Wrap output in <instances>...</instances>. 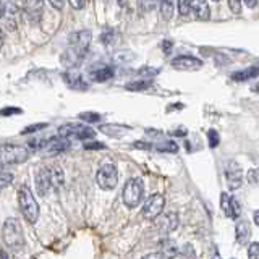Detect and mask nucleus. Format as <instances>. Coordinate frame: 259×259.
<instances>
[{
	"mask_svg": "<svg viewBox=\"0 0 259 259\" xmlns=\"http://www.w3.org/2000/svg\"><path fill=\"white\" fill-rule=\"evenodd\" d=\"M2 238H4V243L7 245V248H10L12 251H21L24 248V245H26V241H24V237H23L21 225L13 217L7 219L4 222Z\"/></svg>",
	"mask_w": 259,
	"mask_h": 259,
	"instance_id": "nucleus-1",
	"label": "nucleus"
},
{
	"mask_svg": "<svg viewBox=\"0 0 259 259\" xmlns=\"http://www.w3.org/2000/svg\"><path fill=\"white\" fill-rule=\"evenodd\" d=\"M18 206L21 209L23 217L26 219V222L36 224L39 219V206L32 196V191L28 185H21L18 190Z\"/></svg>",
	"mask_w": 259,
	"mask_h": 259,
	"instance_id": "nucleus-2",
	"label": "nucleus"
},
{
	"mask_svg": "<svg viewBox=\"0 0 259 259\" xmlns=\"http://www.w3.org/2000/svg\"><path fill=\"white\" fill-rule=\"evenodd\" d=\"M59 135L70 141H88L96 136V132L84 123H65L59 128Z\"/></svg>",
	"mask_w": 259,
	"mask_h": 259,
	"instance_id": "nucleus-3",
	"label": "nucleus"
},
{
	"mask_svg": "<svg viewBox=\"0 0 259 259\" xmlns=\"http://www.w3.org/2000/svg\"><path fill=\"white\" fill-rule=\"evenodd\" d=\"M123 202L130 209L140 206V202L144 196V185L141 178H130L123 186Z\"/></svg>",
	"mask_w": 259,
	"mask_h": 259,
	"instance_id": "nucleus-4",
	"label": "nucleus"
},
{
	"mask_svg": "<svg viewBox=\"0 0 259 259\" xmlns=\"http://www.w3.org/2000/svg\"><path fill=\"white\" fill-rule=\"evenodd\" d=\"M31 149L20 144H4L2 148V164H23L29 159Z\"/></svg>",
	"mask_w": 259,
	"mask_h": 259,
	"instance_id": "nucleus-5",
	"label": "nucleus"
},
{
	"mask_svg": "<svg viewBox=\"0 0 259 259\" xmlns=\"http://www.w3.org/2000/svg\"><path fill=\"white\" fill-rule=\"evenodd\" d=\"M96 182L99 185V188L109 191L113 190L118 183V172H117V167L112 165V164H104L99 167L96 174Z\"/></svg>",
	"mask_w": 259,
	"mask_h": 259,
	"instance_id": "nucleus-6",
	"label": "nucleus"
},
{
	"mask_svg": "<svg viewBox=\"0 0 259 259\" xmlns=\"http://www.w3.org/2000/svg\"><path fill=\"white\" fill-rule=\"evenodd\" d=\"M88 55V49L79 46H70L60 57V62L65 68H76L79 67Z\"/></svg>",
	"mask_w": 259,
	"mask_h": 259,
	"instance_id": "nucleus-7",
	"label": "nucleus"
},
{
	"mask_svg": "<svg viewBox=\"0 0 259 259\" xmlns=\"http://www.w3.org/2000/svg\"><path fill=\"white\" fill-rule=\"evenodd\" d=\"M164 206H165V198L162 194L159 193L151 194L143 206V217L148 219V221H154V219H157L162 214Z\"/></svg>",
	"mask_w": 259,
	"mask_h": 259,
	"instance_id": "nucleus-8",
	"label": "nucleus"
},
{
	"mask_svg": "<svg viewBox=\"0 0 259 259\" xmlns=\"http://www.w3.org/2000/svg\"><path fill=\"white\" fill-rule=\"evenodd\" d=\"M225 180L230 190H238L243 183V170L237 160H229L225 164Z\"/></svg>",
	"mask_w": 259,
	"mask_h": 259,
	"instance_id": "nucleus-9",
	"label": "nucleus"
},
{
	"mask_svg": "<svg viewBox=\"0 0 259 259\" xmlns=\"http://www.w3.org/2000/svg\"><path fill=\"white\" fill-rule=\"evenodd\" d=\"M221 207L224 210V214L229 219H238L241 214V207L240 202L237 201L235 196H230L229 193H222L221 194Z\"/></svg>",
	"mask_w": 259,
	"mask_h": 259,
	"instance_id": "nucleus-10",
	"label": "nucleus"
},
{
	"mask_svg": "<svg viewBox=\"0 0 259 259\" xmlns=\"http://www.w3.org/2000/svg\"><path fill=\"white\" fill-rule=\"evenodd\" d=\"M36 188L39 196H47L49 191L54 190L52 186V177H51V168H39L36 172Z\"/></svg>",
	"mask_w": 259,
	"mask_h": 259,
	"instance_id": "nucleus-11",
	"label": "nucleus"
},
{
	"mask_svg": "<svg viewBox=\"0 0 259 259\" xmlns=\"http://www.w3.org/2000/svg\"><path fill=\"white\" fill-rule=\"evenodd\" d=\"M115 75V68L112 65H105V63H96L89 70V76L91 79L97 81V83H104V81H109Z\"/></svg>",
	"mask_w": 259,
	"mask_h": 259,
	"instance_id": "nucleus-12",
	"label": "nucleus"
},
{
	"mask_svg": "<svg viewBox=\"0 0 259 259\" xmlns=\"http://www.w3.org/2000/svg\"><path fill=\"white\" fill-rule=\"evenodd\" d=\"M70 148V140L63 136H55V138H51V140H47L46 146H44V154L47 156H57V154H62Z\"/></svg>",
	"mask_w": 259,
	"mask_h": 259,
	"instance_id": "nucleus-13",
	"label": "nucleus"
},
{
	"mask_svg": "<svg viewBox=\"0 0 259 259\" xmlns=\"http://www.w3.org/2000/svg\"><path fill=\"white\" fill-rule=\"evenodd\" d=\"M172 67L177 70H186V71H194L202 67V62L193 55H178L172 60Z\"/></svg>",
	"mask_w": 259,
	"mask_h": 259,
	"instance_id": "nucleus-14",
	"label": "nucleus"
},
{
	"mask_svg": "<svg viewBox=\"0 0 259 259\" xmlns=\"http://www.w3.org/2000/svg\"><path fill=\"white\" fill-rule=\"evenodd\" d=\"M42 10H44V0H26L24 2V13H26L28 20L32 23L40 21Z\"/></svg>",
	"mask_w": 259,
	"mask_h": 259,
	"instance_id": "nucleus-15",
	"label": "nucleus"
},
{
	"mask_svg": "<svg viewBox=\"0 0 259 259\" xmlns=\"http://www.w3.org/2000/svg\"><path fill=\"white\" fill-rule=\"evenodd\" d=\"M178 222H180V219H178V214L177 212H167V214H164L157 221L159 232L162 235H167L170 232H174L177 227H178Z\"/></svg>",
	"mask_w": 259,
	"mask_h": 259,
	"instance_id": "nucleus-16",
	"label": "nucleus"
},
{
	"mask_svg": "<svg viewBox=\"0 0 259 259\" xmlns=\"http://www.w3.org/2000/svg\"><path fill=\"white\" fill-rule=\"evenodd\" d=\"M63 81L67 83L68 88L75 89V91H86L89 88V84L86 83V79L79 75V73H75V71H67L63 73Z\"/></svg>",
	"mask_w": 259,
	"mask_h": 259,
	"instance_id": "nucleus-17",
	"label": "nucleus"
},
{
	"mask_svg": "<svg viewBox=\"0 0 259 259\" xmlns=\"http://www.w3.org/2000/svg\"><path fill=\"white\" fill-rule=\"evenodd\" d=\"M16 15H18V8L13 2H5L4 5V28L5 29H15L16 28Z\"/></svg>",
	"mask_w": 259,
	"mask_h": 259,
	"instance_id": "nucleus-18",
	"label": "nucleus"
},
{
	"mask_svg": "<svg viewBox=\"0 0 259 259\" xmlns=\"http://www.w3.org/2000/svg\"><path fill=\"white\" fill-rule=\"evenodd\" d=\"M235 238L240 243V245H246L251 238V225L248 224V221H240L235 224Z\"/></svg>",
	"mask_w": 259,
	"mask_h": 259,
	"instance_id": "nucleus-19",
	"label": "nucleus"
},
{
	"mask_svg": "<svg viewBox=\"0 0 259 259\" xmlns=\"http://www.w3.org/2000/svg\"><path fill=\"white\" fill-rule=\"evenodd\" d=\"M190 12L194 13V16L199 20H209L210 10L206 0H190Z\"/></svg>",
	"mask_w": 259,
	"mask_h": 259,
	"instance_id": "nucleus-20",
	"label": "nucleus"
},
{
	"mask_svg": "<svg viewBox=\"0 0 259 259\" xmlns=\"http://www.w3.org/2000/svg\"><path fill=\"white\" fill-rule=\"evenodd\" d=\"M68 44L89 49V44H91V31L83 29V31L73 32V34H70V37H68Z\"/></svg>",
	"mask_w": 259,
	"mask_h": 259,
	"instance_id": "nucleus-21",
	"label": "nucleus"
},
{
	"mask_svg": "<svg viewBox=\"0 0 259 259\" xmlns=\"http://www.w3.org/2000/svg\"><path fill=\"white\" fill-rule=\"evenodd\" d=\"M259 76V65H251V67H246L243 70H238L232 73V79L233 81H248Z\"/></svg>",
	"mask_w": 259,
	"mask_h": 259,
	"instance_id": "nucleus-22",
	"label": "nucleus"
},
{
	"mask_svg": "<svg viewBox=\"0 0 259 259\" xmlns=\"http://www.w3.org/2000/svg\"><path fill=\"white\" fill-rule=\"evenodd\" d=\"M128 126H123V125H102L101 126V132L105 133V135H109L112 138H120V136H123L126 132H128Z\"/></svg>",
	"mask_w": 259,
	"mask_h": 259,
	"instance_id": "nucleus-23",
	"label": "nucleus"
},
{
	"mask_svg": "<svg viewBox=\"0 0 259 259\" xmlns=\"http://www.w3.org/2000/svg\"><path fill=\"white\" fill-rule=\"evenodd\" d=\"M151 79H135V81H130V83L125 84L126 91H133V93H140L144 91V89L151 88Z\"/></svg>",
	"mask_w": 259,
	"mask_h": 259,
	"instance_id": "nucleus-24",
	"label": "nucleus"
},
{
	"mask_svg": "<svg viewBox=\"0 0 259 259\" xmlns=\"http://www.w3.org/2000/svg\"><path fill=\"white\" fill-rule=\"evenodd\" d=\"M51 168V177H52V186H54V190H60V186L63 185L65 182V175L62 172V168L60 167H49Z\"/></svg>",
	"mask_w": 259,
	"mask_h": 259,
	"instance_id": "nucleus-25",
	"label": "nucleus"
},
{
	"mask_svg": "<svg viewBox=\"0 0 259 259\" xmlns=\"http://www.w3.org/2000/svg\"><path fill=\"white\" fill-rule=\"evenodd\" d=\"M159 246H160V249L164 251L165 253V256L168 257V256H178V246L175 245V241H172V240H162L160 243H159Z\"/></svg>",
	"mask_w": 259,
	"mask_h": 259,
	"instance_id": "nucleus-26",
	"label": "nucleus"
},
{
	"mask_svg": "<svg viewBox=\"0 0 259 259\" xmlns=\"http://www.w3.org/2000/svg\"><path fill=\"white\" fill-rule=\"evenodd\" d=\"M160 4V13L165 20H170L174 15V0H159Z\"/></svg>",
	"mask_w": 259,
	"mask_h": 259,
	"instance_id": "nucleus-27",
	"label": "nucleus"
},
{
	"mask_svg": "<svg viewBox=\"0 0 259 259\" xmlns=\"http://www.w3.org/2000/svg\"><path fill=\"white\" fill-rule=\"evenodd\" d=\"M154 148H156V151H160V152H177L178 144L175 141H164V143H157Z\"/></svg>",
	"mask_w": 259,
	"mask_h": 259,
	"instance_id": "nucleus-28",
	"label": "nucleus"
},
{
	"mask_svg": "<svg viewBox=\"0 0 259 259\" xmlns=\"http://www.w3.org/2000/svg\"><path fill=\"white\" fill-rule=\"evenodd\" d=\"M79 118L88 121V123H96V121L101 120V115L96 112H83V113H79Z\"/></svg>",
	"mask_w": 259,
	"mask_h": 259,
	"instance_id": "nucleus-29",
	"label": "nucleus"
},
{
	"mask_svg": "<svg viewBox=\"0 0 259 259\" xmlns=\"http://www.w3.org/2000/svg\"><path fill=\"white\" fill-rule=\"evenodd\" d=\"M207 143L210 148H217L219 143H221V136L215 132V130H209L207 132Z\"/></svg>",
	"mask_w": 259,
	"mask_h": 259,
	"instance_id": "nucleus-30",
	"label": "nucleus"
},
{
	"mask_svg": "<svg viewBox=\"0 0 259 259\" xmlns=\"http://www.w3.org/2000/svg\"><path fill=\"white\" fill-rule=\"evenodd\" d=\"M13 174H10L8 170L5 168V165H4V170H2V177H0V183H2V188H5V186H8L12 182H13Z\"/></svg>",
	"mask_w": 259,
	"mask_h": 259,
	"instance_id": "nucleus-31",
	"label": "nucleus"
},
{
	"mask_svg": "<svg viewBox=\"0 0 259 259\" xmlns=\"http://www.w3.org/2000/svg\"><path fill=\"white\" fill-rule=\"evenodd\" d=\"M47 126V123H34V125H29L26 128H23L21 135H31V133H36V132H40V130H44Z\"/></svg>",
	"mask_w": 259,
	"mask_h": 259,
	"instance_id": "nucleus-32",
	"label": "nucleus"
},
{
	"mask_svg": "<svg viewBox=\"0 0 259 259\" xmlns=\"http://www.w3.org/2000/svg\"><path fill=\"white\" fill-rule=\"evenodd\" d=\"M113 39H115V32H113L112 29H107L105 32H102L101 34V42L105 44V46H109L113 42Z\"/></svg>",
	"mask_w": 259,
	"mask_h": 259,
	"instance_id": "nucleus-33",
	"label": "nucleus"
},
{
	"mask_svg": "<svg viewBox=\"0 0 259 259\" xmlns=\"http://www.w3.org/2000/svg\"><path fill=\"white\" fill-rule=\"evenodd\" d=\"M138 4H140V7L143 8L144 12H151V10L156 8L157 0H138Z\"/></svg>",
	"mask_w": 259,
	"mask_h": 259,
	"instance_id": "nucleus-34",
	"label": "nucleus"
},
{
	"mask_svg": "<svg viewBox=\"0 0 259 259\" xmlns=\"http://www.w3.org/2000/svg\"><path fill=\"white\" fill-rule=\"evenodd\" d=\"M178 2V12L182 16H186L190 13V0H177Z\"/></svg>",
	"mask_w": 259,
	"mask_h": 259,
	"instance_id": "nucleus-35",
	"label": "nucleus"
},
{
	"mask_svg": "<svg viewBox=\"0 0 259 259\" xmlns=\"http://www.w3.org/2000/svg\"><path fill=\"white\" fill-rule=\"evenodd\" d=\"M248 256L251 259H259V243L254 241V243H251L249 248H248Z\"/></svg>",
	"mask_w": 259,
	"mask_h": 259,
	"instance_id": "nucleus-36",
	"label": "nucleus"
},
{
	"mask_svg": "<svg viewBox=\"0 0 259 259\" xmlns=\"http://www.w3.org/2000/svg\"><path fill=\"white\" fill-rule=\"evenodd\" d=\"M107 146H105L104 143H99V141H89L84 144V149H105Z\"/></svg>",
	"mask_w": 259,
	"mask_h": 259,
	"instance_id": "nucleus-37",
	"label": "nucleus"
},
{
	"mask_svg": "<svg viewBox=\"0 0 259 259\" xmlns=\"http://www.w3.org/2000/svg\"><path fill=\"white\" fill-rule=\"evenodd\" d=\"M229 5H230L233 13H240L241 12V2H240V0H229Z\"/></svg>",
	"mask_w": 259,
	"mask_h": 259,
	"instance_id": "nucleus-38",
	"label": "nucleus"
},
{
	"mask_svg": "<svg viewBox=\"0 0 259 259\" xmlns=\"http://www.w3.org/2000/svg\"><path fill=\"white\" fill-rule=\"evenodd\" d=\"M133 148L149 151V149H152V146H151V143H146V141H136V143H133Z\"/></svg>",
	"mask_w": 259,
	"mask_h": 259,
	"instance_id": "nucleus-39",
	"label": "nucleus"
},
{
	"mask_svg": "<svg viewBox=\"0 0 259 259\" xmlns=\"http://www.w3.org/2000/svg\"><path fill=\"white\" fill-rule=\"evenodd\" d=\"M49 2H51V5L55 8V10H63L65 4H67L68 0H49Z\"/></svg>",
	"mask_w": 259,
	"mask_h": 259,
	"instance_id": "nucleus-40",
	"label": "nucleus"
},
{
	"mask_svg": "<svg viewBox=\"0 0 259 259\" xmlns=\"http://www.w3.org/2000/svg\"><path fill=\"white\" fill-rule=\"evenodd\" d=\"M138 73H140V75H149V76H154V75H157V73H159V70H154V68H148V67H146V68H141V70H138Z\"/></svg>",
	"mask_w": 259,
	"mask_h": 259,
	"instance_id": "nucleus-41",
	"label": "nucleus"
},
{
	"mask_svg": "<svg viewBox=\"0 0 259 259\" xmlns=\"http://www.w3.org/2000/svg\"><path fill=\"white\" fill-rule=\"evenodd\" d=\"M68 2L71 4V7H73V8H76V10H81V8L84 7L86 0H68Z\"/></svg>",
	"mask_w": 259,
	"mask_h": 259,
	"instance_id": "nucleus-42",
	"label": "nucleus"
},
{
	"mask_svg": "<svg viewBox=\"0 0 259 259\" xmlns=\"http://www.w3.org/2000/svg\"><path fill=\"white\" fill-rule=\"evenodd\" d=\"M13 113H21V109L8 107V109H4V110H2V115H4V117H7V115H13Z\"/></svg>",
	"mask_w": 259,
	"mask_h": 259,
	"instance_id": "nucleus-43",
	"label": "nucleus"
},
{
	"mask_svg": "<svg viewBox=\"0 0 259 259\" xmlns=\"http://www.w3.org/2000/svg\"><path fill=\"white\" fill-rule=\"evenodd\" d=\"M172 135H175V136H186V130L185 128H177Z\"/></svg>",
	"mask_w": 259,
	"mask_h": 259,
	"instance_id": "nucleus-44",
	"label": "nucleus"
},
{
	"mask_svg": "<svg viewBox=\"0 0 259 259\" xmlns=\"http://www.w3.org/2000/svg\"><path fill=\"white\" fill-rule=\"evenodd\" d=\"M162 47H164L165 52H170V49H172V42L170 40H164V44H162Z\"/></svg>",
	"mask_w": 259,
	"mask_h": 259,
	"instance_id": "nucleus-45",
	"label": "nucleus"
},
{
	"mask_svg": "<svg viewBox=\"0 0 259 259\" xmlns=\"http://www.w3.org/2000/svg\"><path fill=\"white\" fill-rule=\"evenodd\" d=\"M146 257H167L165 253H149V254H146Z\"/></svg>",
	"mask_w": 259,
	"mask_h": 259,
	"instance_id": "nucleus-46",
	"label": "nucleus"
},
{
	"mask_svg": "<svg viewBox=\"0 0 259 259\" xmlns=\"http://www.w3.org/2000/svg\"><path fill=\"white\" fill-rule=\"evenodd\" d=\"M243 2L246 4V7H249V8H254V7H256V4H257V0H243Z\"/></svg>",
	"mask_w": 259,
	"mask_h": 259,
	"instance_id": "nucleus-47",
	"label": "nucleus"
},
{
	"mask_svg": "<svg viewBox=\"0 0 259 259\" xmlns=\"http://www.w3.org/2000/svg\"><path fill=\"white\" fill-rule=\"evenodd\" d=\"M253 219H254V224L259 225V210H256V212L253 214Z\"/></svg>",
	"mask_w": 259,
	"mask_h": 259,
	"instance_id": "nucleus-48",
	"label": "nucleus"
},
{
	"mask_svg": "<svg viewBox=\"0 0 259 259\" xmlns=\"http://www.w3.org/2000/svg\"><path fill=\"white\" fill-rule=\"evenodd\" d=\"M253 91H259V84H257V86H254V88H253Z\"/></svg>",
	"mask_w": 259,
	"mask_h": 259,
	"instance_id": "nucleus-49",
	"label": "nucleus"
},
{
	"mask_svg": "<svg viewBox=\"0 0 259 259\" xmlns=\"http://www.w3.org/2000/svg\"><path fill=\"white\" fill-rule=\"evenodd\" d=\"M214 2H219V0H214Z\"/></svg>",
	"mask_w": 259,
	"mask_h": 259,
	"instance_id": "nucleus-50",
	"label": "nucleus"
}]
</instances>
